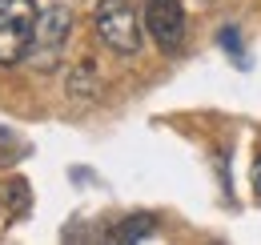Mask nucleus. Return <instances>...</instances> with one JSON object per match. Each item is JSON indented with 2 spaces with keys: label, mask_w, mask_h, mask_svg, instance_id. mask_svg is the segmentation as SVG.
Segmentation results:
<instances>
[{
  "label": "nucleus",
  "mask_w": 261,
  "mask_h": 245,
  "mask_svg": "<svg viewBox=\"0 0 261 245\" xmlns=\"http://www.w3.org/2000/svg\"><path fill=\"white\" fill-rule=\"evenodd\" d=\"M93 29H97V36L113 53L133 57V53L141 48V20H137L133 0H97V8H93Z\"/></svg>",
  "instance_id": "1"
},
{
  "label": "nucleus",
  "mask_w": 261,
  "mask_h": 245,
  "mask_svg": "<svg viewBox=\"0 0 261 245\" xmlns=\"http://www.w3.org/2000/svg\"><path fill=\"white\" fill-rule=\"evenodd\" d=\"M68 32H72V12H68L65 4H57V8H48V12L36 16L33 44H29V53H24L36 72H53V68H57Z\"/></svg>",
  "instance_id": "2"
},
{
  "label": "nucleus",
  "mask_w": 261,
  "mask_h": 245,
  "mask_svg": "<svg viewBox=\"0 0 261 245\" xmlns=\"http://www.w3.org/2000/svg\"><path fill=\"white\" fill-rule=\"evenodd\" d=\"M36 16L33 0H0V64H16L29 53Z\"/></svg>",
  "instance_id": "3"
},
{
  "label": "nucleus",
  "mask_w": 261,
  "mask_h": 245,
  "mask_svg": "<svg viewBox=\"0 0 261 245\" xmlns=\"http://www.w3.org/2000/svg\"><path fill=\"white\" fill-rule=\"evenodd\" d=\"M145 29L157 40L161 53H177L185 44V8H181V0H149L145 4Z\"/></svg>",
  "instance_id": "4"
},
{
  "label": "nucleus",
  "mask_w": 261,
  "mask_h": 245,
  "mask_svg": "<svg viewBox=\"0 0 261 245\" xmlns=\"http://www.w3.org/2000/svg\"><path fill=\"white\" fill-rule=\"evenodd\" d=\"M149 233H153V217H129L113 237L117 241H137V237H149Z\"/></svg>",
  "instance_id": "5"
},
{
  "label": "nucleus",
  "mask_w": 261,
  "mask_h": 245,
  "mask_svg": "<svg viewBox=\"0 0 261 245\" xmlns=\"http://www.w3.org/2000/svg\"><path fill=\"white\" fill-rule=\"evenodd\" d=\"M253 193H257V197H261V157H257V161H253Z\"/></svg>",
  "instance_id": "6"
},
{
  "label": "nucleus",
  "mask_w": 261,
  "mask_h": 245,
  "mask_svg": "<svg viewBox=\"0 0 261 245\" xmlns=\"http://www.w3.org/2000/svg\"><path fill=\"white\" fill-rule=\"evenodd\" d=\"M221 40H225L229 53H237V48H241V44H237V36H233V29H225V36H221Z\"/></svg>",
  "instance_id": "7"
}]
</instances>
